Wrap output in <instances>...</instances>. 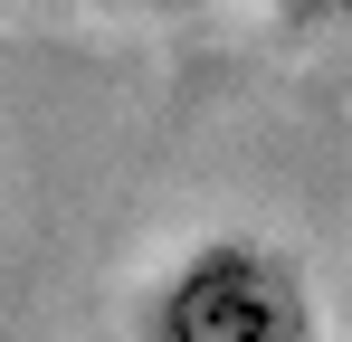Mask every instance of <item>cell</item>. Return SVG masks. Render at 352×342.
I'll use <instances>...</instances> for the list:
<instances>
[{
    "mask_svg": "<svg viewBox=\"0 0 352 342\" xmlns=\"http://www.w3.org/2000/svg\"><path fill=\"white\" fill-rule=\"evenodd\" d=\"M124 333L133 342H324V304H314V276L295 266V247L257 238V228H210L133 295Z\"/></svg>",
    "mask_w": 352,
    "mask_h": 342,
    "instance_id": "1",
    "label": "cell"
},
{
    "mask_svg": "<svg viewBox=\"0 0 352 342\" xmlns=\"http://www.w3.org/2000/svg\"><path fill=\"white\" fill-rule=\"evenodd\" d=\"M267 10H276V29H295V38H314V29L352 19V0H267Z\"/></svg>",
    "mask_w": 352,
    "mask_h": 342,
    "instance_id": "2",
    "label": "cell"
},
{
    "mask_svg": "<svg viewBox=\"0 0 352 342\" xmlns=\"http://www.w3.org/2000/svg\"><path fill=\"white\" fill-rule=\"evenodd\" d=\"M105 10H133V19H172V10H200V0H105Z\"/></svg>",
    "mask_w": 352,
    "mask_h": 342,
    "instance_id": "3",
    "label": "cell"
}]
</instances>
